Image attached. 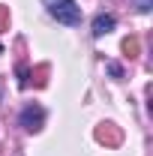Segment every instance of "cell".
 <instances>
[{"label":"cell","mask_w":153,"mask_h":156,"mask_svg":"<svg viewBox=\"0 0 153 156\" xmlns=\"http://www.w3.org/2000/svg\"><path fill=\"white\" fill-rule=\"evenodd\" d=\"M27 84H30V69H27L24 63H18V87H21V90H24Z\"/></svg>","instance_id":"cell-6"},{"label":"cell","mask_w":153,"mask_h":156,"mask_svg":"<svg viewBox=\"0 0 153 156\" xmlns=\"http://www.w3.org/2000/svg\"><path fill=\"white\" fill-rule=\"evenodd\" d=\"M135 6H138V12H144V15H147V12L153 9V0H135Z\"/></svg>","instance_id":"cell-8"},{"label":"cell","mask_w":153,"mask_h":156,"mask_svg":"<svg viewBox=\"0 0 153 156\" xmlns=\"http://www.w3.org/2000/svg\"><path fill=\"white\" fill-rule=\"evenodd\" d=\"M96 138H99V141H105V144H120V138H123V132L117 129L114 123H102V126L96 129Z\"/></svg>","instance_id":"cell-4"},{"label":"cell","mask_w":153,"mask_h":156,"mask_svg":"<svg viewBox=\"0 0 153 156\" xmlns=\"http://www.w3.org/2000/svg\"><path fill=\"white\" fill-rule=\"evenodd\" d=\"M114 27H117L114 15H105V12H99V15H96V18H93V24H90V33H93L96 39H102V36H105V33H111Z\"/></svg>","instance_id":"cell-3"},{"label":"cell","mask_w":153,"mask_h":156,"mask_svg":"<svg viewBox=\"0 0 153 156\" xmlns=\"http://www.w3.org/2000/svg\"><path fill=\"white\" fill-rule=\"evenodd\" d=\"M108 72H111V75H114V78H120V75H123V69H120L117 63H108Z\"/></svg>","instance_id":"cell-9"},{"label":"cell","mask_w":153,"mask_h":156,"mask_svg":"<svg viewBox=\"0 0 153 156\" xmlns=\"http://www.w3.org/2000/svg\"><path fill=\"white\" fill-rule=\"evenodd\" d=\"M42 6H45V12L51 18H57L66 27L81 24V6H78L75 0H42Z\"/></svg>","instance_id":"cell-1"},{"label":"cell","mask_w":153,"mask_h":156,"mask_svg":"<svg viewBox=\"0 0 153 156\" xmlns=\"http://www.w3.org/2000/svg\"><path fill=\"white\" fill-rule=\"evenodd\" d=\"M18 123L27 129V132H39L42 126H45V108L42 105H24L21 108V114H18Z\"/></svg>","instance_id":"cell-2"},{"label":"cell","mask_w":153,"mask_h":156,"mask_svg":"<svg viewBox=\"0 0 153 156\" xmlns=\"http://www.w3.org/2000/svg\"><path fill=\"white\" fill-rule=\"evenodd\" d=\"M138 48H141V45H138V39H135V36L123 39V51H126L129 57H138Z\"/></svg>","instance_id":"cell-5"},{"label":"cell","mask_w":153,"mask_h":156,"mask_svg":"<svg viewBox=\"0 0 153 156\" xmlns=\"http://www.w3.org/2000/svg\"><path fill=\"white\" fill-rule=\"evenodd\" d=\"M0 30H9V6H0Z\"/></svg>","instance_id":"cell-7"},{"label":"cell","mask_w":153,"mask_h":156,"mask_svg":"<svg viewBox=\"0 0 153 156\" xmlns=\"http://www.w3.org/2000/svg\"><path fill=\"white\" fill-rule=\"evenodd\" d=\"M0 51H3V45H0Z\"/></svg>","instance_id":"cell-10"}]
</instances>
